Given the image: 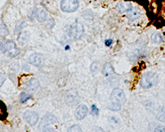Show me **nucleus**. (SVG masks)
Returning <instances> with one entry per match:
<instances>
[{"mask_svg":"<svg viewBox=\"0 0 165 132\" xmlns=\"http://www.w3.org/2000/svg\"><path fill=\"white\" fill-rule=\"evenodd\" d=\"M126 96L124 91L121 89L116 88L112 91L110 96L108 107L112 111H119L122 105L126 103Z\"/></svg>","mask_w":165,"mask_h":132,"instance_id":"1","label":"nucleus"},{"mask_svg":"<svg viewBox=\"0 0 165 132\" xmlns=\"http://www.w3.org/2000/svg\"><path fill=\"white\" fill-rule=\"evenodd\" d=\"M159 81V77L157 74L153 72H147L143 74L140 80L141 87L144 89L153 87L157 84Z\"/></svg>","mask_w":165,"mask_h":132,"instance_id":"2","label":"nucleus"},{"mask_svg":"<svg viewBox=\"0 0 165 132\" xmlns=\"http://www.w3.org/2000/svg\"><path fill=\"white\" fill-rule=\"evenodd\" d=\"M79 0H62L60 3L61 9L63 12L73 13L78 9Z\"/></svg>","mask_w":165,"mask_h":132,"instance_id":"3","label":"nucleus"},{"mask_svg":"<svg viewBox=\"0 0 165 132\" xmlns=\"http://www.w3.org/2000/svg\"><path fill=\"white\" fill-rule=\"evenodd\" d=\"M84 28L83 25L81 23L76 21L73 25H71L69 28V36L73 40H78L82 36Z\"/></svg>","mask_w":165,"mask_h":132,"instance_id":"4","label":"nucleus"},{"mask_svg":"<svg viewBox=\"0 0 165 132\" xmlns=\"http://www.w3.org/2000/svg\"><path fill=\"white\" fill-rule=\"evenodd\" d=\"M57 122V118L56 117L54 116V115L52 114H47L43 117V118L42 119V120L40 123L39 126L38 127L40 130H45L46 128L54 124Z\"/></svg>","mask_w":165,"mask_h":132,"instance_id":"5","label":"nucleus"},{"mask_svg":"<svg viewBox=\"0 0 165 132\" xmlns=\"http://www.w3.org/2000/svg\"><path fill=\"white\" fill-rule=\"evenodd\" d=\"M79 96L77 92L71 89L66 92L65 95V102L68 106H73L78 103Z\"/></svg>","mask_w":165,"mask_h":132,"instance_id":"6","label":"nucleus"},{"mask_svg":"<svg viewBox=\"0 0 165 132\" xmlns=\"http://www.w3.org/2000/svg\"><path fill=\"white\" fill-rule=\"evenodd\" d=\"M24 119L28 124L31 126H35L36 124V123L39 121V115L35 112L28 110L24 114Z\"/></svg>","mask_w":165,"mask_h":132,"instance_id":"7","label":"nucleus"},{"mask_svg":"<svg viewBox=\"0 0 165 132\" xmlns=\"http://www.w3.org/2000/svg\"><path fill=\"white\" fill-rule=\"evenodd\" d=\"M5 48L8 54L12 58L16 57L19 54V50L17 47L14 42L11 40H7L6 42Z\"/></svg>","mask_w":165,"mask_h":132,"instance_id":"8","label":"nucleus"},{"mask_svg":"<svg viewBox=\"0 0 165 132\" xmlns=\"http://www.w3.org/2000/svg\"><path fill=\"white\" fill-rule=\"evenodd\" d=\"M44 61L45 58L43 55L41 54L35 53L32 54L30 58H29V62H30L31 64L37 67L43 66Z\"/></svg>","mask_w":165,"mask_h":132,"instance_id":"9","label":"nucleus"},{"mask_svg":"<svg viewBox=\"0 0 165 132\" xmlns=\"http://www.w3.org/2000/svg\"><path fill=\"white\" fill-rule=\"evenodd\" d=\"M88 114V108L86 105L81 104L79 105L75 110V116L77 120H83Z\"/></svg>","mask_w":165,"mask_h":132,"instance_id":"10","label":"nucleus"},{"mask_svg":"<svg viewBox=\"0 0 165 132\" xmlns=\"http://www.w3.org/2000/svg\"><path fill=\"white\" fill-rule=\"evenodd\" d=\"M40 83L38 79L35 78H32L28 82L26 89L27 90L30 92H34L37 91V89L39 88Z\"/></svg>","mask_w":165,"mask_h":132,"instance_id":"11","label":"nucleus"},{"mask_svg":"<svg viewBox=\"0 0 165 132\" xmlns=\"http://www.w3.org/2000/svg\"><path fill=\"white\" fill-rule=\"evenodd\" d=\"M34 15L36 17L37 20L40 22H44L47 18V13L42 8H36L33 11Z\"/></svg>","mask_w":165,"mask_h":132,"instance_id":"12","label":"nucleus"},{"mask_svg":"<svg viewBox=\"0 0 165 132\" xmlns=\"http://www.w3.org/2000/svg\"><path fill=\"white\" fill-rule=\"evenodd\" d=\"M103 74L106 77H112L115 72L112 66L110 63H106L103 68Z\"/></svg>","mask_w":165,"mask_h":132,"instance_id":"13","label":"nucleus"},{"mask_svg":"<svg viewBox=\"0 0 165 132\" xmlns=\"http://www.w3.org/2000/svg\"><path fill=\"white\" fill-rule=\"evenodd\" d=\"M117 10L120 13H126L132 11L133 7L130 3H119L116 6Z\"/></svg>","mask_w":165,"mask_h":132,"instance_id":"14","label":"nucleus"},{"mask_svg":"<svg viewBox=\"0 0 165 132\" xmlns=\"http://www.w3.org/2000/svg\"><path fill=\"white\" fill-rule=\"evenodd\" d=\"M29 37H30V35L27 31H23L21 32L18 36L19 43L21 44H26L29 40Z\"/></svg>","mask_w":165,"mask_h":132,"instance_id":"15","label":"nucleus"},{"mask_svg":"<svg viewBox=\"0 0 165 132\" xmlns=\"http://www.w3.org/2000/svg\"><path fill=\"white\" fill-rule=\"evenodd\" d=\"M156 118L158 120L165 122V107L164 106H160L157 109V112H156Z\"/></svg>","mask_w":165,"mask_h":132,"instance_id":"16","label":"nucleus"},{"mask_svg":"<svg viewBox=\"0 0 165 132\" xmlns=\"http://www.w3.org/2000/svg\"><path fill=\"white\" fill-rule=\"evenodd\" d=\"M7 110L6 104L0 100V120H4L7 117Z\"/></svg>","mask_w":165,"mask_h":132,"instance_id":"17","label":"nucleus"},{"mask_svg":"<svg viewBox=\"0 0 165 132\" xmlns=\"http://www.w3.org/2000/svg\"><path fill=\"white\" fill-rule=\"evenodd\" d=\"M9 35V31H8L6 25L4 24L3 21L0 19V36L5 37Z\"/></svg>","mask_w":165,"mask_h":132,"instance_id":"18","label":"nucleus"},{"mask_svg":"<svg viewBox=\"0 0 165 132\" xmlns=\"http://www.w3.org/2000/svg\"><path fill=\"white\" fill-rule=\"evenodd\" d=\"M151 40L155 44H159L160 43H162V42L163 40V38L162 35H160V33H154L153 35L151 36Z\"/></svg>","mask_w":165,"mask_h":132,"instance_id":"19","label":"nucleus"},{"mask_svg":"<svg viewBox=\"0 0 165 132\" xmlns=\"http://www.w3.org/2000/svg\"><path fill=\"white\" fill-rule=\"evenodd\" d=\"M99 62H93L91 66V68L90 70L91 71V73H92L93 74H96L99 72Z\"/></svg>","mask_w":165,"mask_h":132,"instance_id":"20","label":"nucleus"},{"mask_svg":"<svg viewBox=\"0 0 165 132\" xmlns=\"http://www.w3.org/2000/svg\"><path fill=\"white\" fill-rule=\"evenodd\" d=\"M27 26V23L25 21H21L19 23L16 25L15 29V33L18 34L21 30H22L24 27Z\"/></svg>","mask_w":165,"mask_h":132,"instance_id":"21","label":"nucleus"},{"mask_svg":"<svg viewBox=\"0 0 165 132\" xmlns=\"http://www.w3.org/2000/svg\"><path fill=\"white\" fill-rule=\"evenodd\" d=\"M31 98V95L26 93L24 92H23L20 95V102L21 103H24L26 102L28 99H29Z\"/></svg>","mask_w":165,"mask_h":132,"instance_id":"22","label":"nucleus"},{"mask_svg":"<svg viewBox=\"0 0 165 132\" xmlns=\"http://www.w3.org/2000/svg\"><path fill=\"white\" fill-rule=\"evenodd\" d=\"M67 131H81L82 130H81V127L79 125H73L71 127H70Z\"/></svg>","mask_w":165,"mask_h":132,"instance_id":"23","label":"nucleus"},{"mask_svg":"<svg viewBox=\"0 0 165 132\" xmlns=\"http://www.w3.org/2000/svg\"><path fill=\"white\" fill-rule=\"evenodd\" d=\"M6 79L7 78H6V76L5 74H3V73H0V87L2 86L4 82L6 81Z\"/></svg>","mask_w":165,"mask_h":132,"instance_id":"24","label":"nucleus"},{"mask_svg":"<svg viewBox=\"0 0 165 132\" xmlns=\"http://www.w3.org/2000/svg\"><path fill=\"white\" fill-rule=\"evenodd\" d=\"M91 113L92 114H95L97 115L99 113V110L96 108V106L95 105H92V110H91Z\"/></svg>","mask_w":165,"mask_h":132,"instance_id":"25","label":"nucleus"},{"mask_svg":"<svg viewBox=\"0 0 165 132\" xmlns=\"http://www.w3.org/2000/svg\"><path fill=\"white\" fill-rule=\"evenodd\" d=\"M155 131H163L165 132V126H160L156 127V128L155 129Z\"/></svg>","mask_w":165,"mask_h":132,"instance_id":"26","label":"nucleus"},{"mask_svg":"<svg viewBox=\"0 0 165 132\" xmlns=\"http://www.w3.org/2000/svg\"><path fill=\"white\" fill-rule=\"evenodd\" d=\"M6 48H5V45H3V43L0 42V55L3 54L6 52Z\"/></svg>","mask_w":165,"mask_h":132,"instance_id":"27","label":"nucleus"},{"mask_svg":"<svg viewBox=\"0 0 165 132\" xmlns=\"http://www.w3.org/2000/svg\"><path fill=\"white\" fill-rule=\"evenodd\" d=\"M113 40L112 39H108L105 40V45L109 47V46H111V45L112 44Z\"/></svg>","mask_w":165,"mask_h":132,"instance_id":"28","label":"nucleus"}]
</instances>
